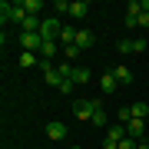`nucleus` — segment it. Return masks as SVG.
<instances>
[{
	"instance_id": "f257e3e1",
	"label": "nucleus",
	"mask_w": 149,
	"mask_h": 149,
	"mask_svg": "<svg viewBox=\"0 0 149 149\" xmlns=\"http://www.w3.org/2000/svg\"><path fill=\"white\" fill-rule=\"evenodd\" d=\"M96 109H103V103H100V100H73V116L80 119V123H86V119L93 123Z\"/></svg>"
},
{
	"instance_id": "f03ea898",
	"label": "nucleus",
	"mask_w": 149,
	"mask_h": 149,
	"mask_svg": "<svg viewBox=\"0 0 149 149\" xmlns=\"http://www.w3.org/2000/svg\"><path fill=\"white\" fill-rule=\"evenodd\" d=\"M23 17H27V10H23V3H0V20H3V27L7 23H23Z\"/></svg>"
},
{
	"instance_id": "7ed1b4c3",
	"label": "nucleus",
	"mask_w": 149,
	"mask_h": 149,
	"mask_svg": "<svg viewBox=\"0 0 149 149\" xmlns=\"http://www.w3.org/2000/svg\"><path fill=\"white\" fill-rule=\"evenodd\" d=\"M126 136H129L126 126H123V123H113L109 133H106V139H103V149H119V143H123Z\"/></svg>"
},
{
	"instance_id": "20e7f679",
	"label": "nucleus",
	"mask_w": 149,
	"mask_h": 149,
	"mask_svg": "<svg viewBox=\"0 0 149 149\" xmlns=\"http://www.w3.org/2000/svg\"><path fill=\"white\" fill-rule=\"evenodd\" d=\"M60 30H63V23H60L56 17H50V20H43L40 37H43V40H56V43H60Z\"/></svg>"
},
{
	"instance_id": "39448f33",
	"label": "nucleus",
	"mask_w": 149,
	"mask_h": 149,
	"mask_svg": "<svg viewBox=\"0 0 149 149\" xmlns=\"http://www.w3.org/2000/svg\"><path fill=\"white\" fill-rule=\"evenodd\" d=\"M47 139H53V143H63L66 139V123H60V119H53V123H47Z\"/></svg>"
},
{
	"instance_id": "423d86ee",
	"label": "nucleus",
	"mask_w": 149,
	"mask_h": 149,
	"mask_svg": "<svg viewBox=\"0 0 149 149\" xmlns=\"http://www.w3.org/2000/svg\"><path fill=\"white\" fill-rule=\"evenodd\" d=\"M20 47L27 50V53H40L43 37H40V33H20Z\"/></svg>"
},
{
	"instance_id": "0eeeda50",
	"label": "nucleus",
	"mask_w": 149,
	"mask_h": 149,
	"mask_svg": "<svg viewBox=\"0 0 149 149\" xmlns=\"http://www.w3.org/2000/svg\"><path fill=\"white\" fill-rule=\"evenodd\" d=\"M100 90H103V96H113V93L119 90L116 76H113V73H103V76H100Z\"/></svg>"
},
{
	"instance_id": "6e6552de",
	"label": "nucleus",
	"mask_w": 149,
	"mask_h": 149,
	"mask_svg": "<svg viewBox=\"0 0 149 149\" xmlns=\"http://www.w3.org/2000/svg\"><path fill=\"white\" fill-rule=\"evenodd\" d=\"M126 133L133 139H146V119H129L126 123Z\"/></svg>"
},
{
	"instance_id": "1a4fd4ad",
	"label": "nucleus",
	"mask_w": 149,
	"mask_h": 149,
	"mask_svg": "<svg viewBox=\"0 0 149 149\" xmlns=\"http://www.w3.org/2000/svg\"><path fill=\"white\" fill-rule=\"evenodd\" d=\"M56 50H60V43H56V40H43V47H40V60H47V63H53Z\"/></svg>"
},
{
	"instance_id": "9d476101",
	"label": "nucleus",
	"mask_w": 149,
	"mask_h": 149,
	"mask_svg": "<svg viewBox=\"0 0 149 149\" xmlns=\"http://www.w3.org/2000/svg\"><path fill=\"white\" fill-rule=\"evenodd\" d=\"M113 76H116V83L119 86H129V83H133V70H129V66H116V70H113Z\"/></svg>"
},
{
	"instance_id": "9b49d317",
	"label": "nucleus",
	"mask_w": 149,
	"mask_h": 149,
	"mask_svg": "<svg viewBox=\"0 0 149 149\" xmlns=\"http://www.w3.org/2000/svg\"><path fill=\"white\" fill-rule=\"evenodd\" d=\"M86 13H90V3H83V0H73V3H70V17L86 20Z\"/></svg>"
},
{
	"instance_id": "f8f14e48",
	"label": "nucleus",
	"mask_w": 149,
	"mask_h": 149,
	"mask_svg": "<svg viewBox=\"0 0 149 149\" xmlns=\"http://www.w3.org/2000/svg\"><path fill=\"white\" fill-rule=\"evenodd\" d=\"M76 86H86L90 83V66H73V76H70Z\"/></svg>"
},
{
	"instance_id": "ddd939ff",
	"label": "nucleus",
	"mask_w": 149,
	"mask_h": 149,
	"mask_svg": "<svg viewBox=\"0 0 149 149\" xmlns=\"http://www.w3.org/2000/svg\"><path fill=\"white\" fill-rule=\"evenodd\" d=\"M93 43H96V37L90 30H76V47H80V50H90Z\"/></svg>"
},
{
	"instance_id": "4468645a",
	"label": "nucleus",
	"mask_w": 149,
	"mask_h": 149,
	"mask_svg": "<svg viewBox=\"0 0 149 149\" xmlns=\"http://www.w3.org/2000/svg\"><path fill=\"white\" fill-rule=\"evenodd\" d=\"M129 113H133V119H146V116H149V103L139 100V103H133V106H129Z\"/></svg>"
},
{
	"instance_id": "2eb2a0df",
	"label": "nucleus",
	"mask_w": 149,
	"mask_h": 149,
	"mask_svg": "<svg viewBox=\"0 0 149 149\" xmlns=\"http://www.w3.org/2000/svg\"><path fill=\"white\" fill-rule=\"evenodd\" d=\"M20 3H23V10H27L30 17H37L43 10V0H20Z\"/></svg>"
},
{
	"instance_id": "dca6fc26",
	"label": "nucleus",
	"mask_w": 149,
	"mask_h": 149,
	"mask_svg": "<svg viewBox=\"0 0 149 149\" xmlns=\"http://www.w3.org/2000/svg\"><path fill=\"white\" fill-rule=\"evenodd\" d=\"M20 66H40V53H20Z\"/></svg>"
},
{
	"instance_id": "f3484780",
	"label": "nucleus",
	"mask_w": 149,
	"mask_h": 149,
	"mask_svg": "<svg viewBox=\"0 0 149 149\" xmlns=\"http://www.w3.org/2000/svg\"><path fill=\"white\" fill-rule=\"evenodd\" d=\"M80 53H83V50L76 47V43H73V47H63V60H66V63H73V60H80Z\"/></svg>"
},
{
	"instance_id": "a211bd4d",
	"label": "nucleus",
	"mask_w": 149,
	"mask_h": 149,
	"mask_svg": "<svg viewBox=\"0 0 149 149\" xmlns=\"http://www.w3.org/2000/svg\"><path fill=\"white\" fill-rule=\"evenodd\" d=\"M93 126H109V113H106V109H96V116H93Z\"/></svg>"
},
{
	"instance_id": "6ab92c4d",
	"label": "nucleus",
	"mask_w": 149,
	"mask_h": 149,
	"mask_svg": "<svg viewBox=\"0 0 149 149\" xmlns=\"http://www.w3.org/2000/svg\"><path fill=\"white\" fill-rule=\"evenodd\" d=\"M129 119H133V113H129V106H123V109H116V123H123V126H126Z\"/></svg>"
},
{
	"instance_id": "aec40b11",
	"label": "nucleus",
	"mask_w": 149,
	"mask_h": 149,
	"mask_svg": "<svg viewBox=\"0 0 149 149\" xmlns=\"http://www.w3.org/2000/svg\"><path fill=\"white\" fill-rule=\"evenodd\" d=\"M123 23H126L129 30H136V27H139V13H126V17H123Z\"/></svg>"
},
{
	"instance_id": "412c9836",
	"label": "nucleus",
	"mask_w": 149,
	"mask_h": 149,
	"mask_svg": "<svg viewBox=\"0 0 149 149\" xmlns=\"http://www.w3.org/2000/svg\"><path fill=\"white\" fill-rule=\"evenodd\" d=\"M146 47H149V40H146V37H136V40H133V53H143Z\"/></svg>"
},
{
	"instance_id": "4be33fe9",
	"label": "nucleus",
	"mask_w": 149,
	"mask_h": 149,
	"mask_svg": "<svg viewBox=\"0 0 149 149\" xmlns=\"http://www.w3.org/2000/svg\"><path fill=\"white\" fill-rule=\"evenodd\" d=\"M116 47H119V53H133V40H129V37H123Z\"/></svg>"
},
{
	"instance_id": "5701e85b",
	"label": "nucleus",
	"mask_w": 149,
	"mask_h": 149,
	"mask_svg": "<svg viewBox=\"0 0 149 149\" xmlns=\"http://www.w3.org/2000/svg\"><path fill=\"white\" fill-rule=\"evenodd\" d=\"M136 146H139V139H133V136H126V139L119 143V149H136Z\"/></svg>"
},
{
	"instance_id": "b1692460",
	"label": "nucleus",
	"mask_w": 149,
	"mask_h": 149,
	"mask_svg": "<svg viewBox=\"0 0 149 149\" xmlns=\"http://www.w3.org/2000/svg\"><path fill=\"white\" fill-rule=\"evenodd\" d=\"M73 90H76L73 80H63V83H60V93H73Z\"/></svg>"
},
{
	"instance_id": "393cba45",
	"label": "nucleus",
	"mask_w": 149,
	"mask_h": 149,
	"mask_svg": "<svg viewBox=\"0 0 149 149\" xmlns=\"http://www.w3.org/2000/svg\"><path fill=\"white\" fill-rule=\"evenodd\" d=\"M139 27H143V30H149V13H139Z\"/></svg>"
},
{
	"instance_id": "a878e982",
	"label": "nucleus",
	"mask_w": 149,
	"mask_h": 149,
	"mask_svg": "<svg viewBox=\"0 0 149 149\" xmlns=\"http://www.w3.org/2000/svg\"><path fill=\"white\" fill-rule=\"evenodd\" d=\"M136 149H149V143H146V139H139V146Z\"/></svg>"
},
{
	"instance_id": "bb28decb",
	"label": "nucleus",
	"mask_w": 149,
	"mask_h": 149,
	"mask_svg": "<svg viewBox=\"0 0 149 149\" xmlns=\"http://www.w3.org/2000/svg\"><path fill=\"white\" fill-rule=\"evenodd\" d=\"M73 149H83V146H73Z\"/></svg>"
},
{
	"instance_id": "cd10ccee",
	"label": "nucleus",
	"mask_w": 149,
	"mask_h": 149,
	"mask_svg": "<svg viewBox=\"0 0 149 149\" xmlns=\"http://www.w3.org/2000/svg\"><path fill=\"white\" fill-rule=\"evenodd\" d=\"M146 143H149V133H146Z\"/></svg>"
}]
</instances>
